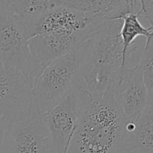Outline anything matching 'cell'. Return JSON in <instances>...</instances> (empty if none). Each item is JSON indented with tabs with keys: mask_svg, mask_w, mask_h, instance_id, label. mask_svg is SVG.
I'll return each instance as SVG.
<instances>
[{
	"mask_svg": "<svg viewBox=\"0 0 153 153\" xmlns=\"http://www.w3.org/2000/svg\"><path fill=\"white\" fill-rule=\"evenodd\" d=\"M80 114L67 153H118L122 151L126 124L118 100L117 86L101 96L77 87Z\"/></svg>",
	"mask_w": 153,
	"mask_h": 153,
	"instance_id": "6da1fadb",
	"label": "cell"
},
{
	"mask_svg": "<svg viewBox=\"0 0 153 153\" xmlns=\"http://www.w3.org/2000/svg\"><path fill=\"white\" fill-rule=\"evenodd\" d=\"M122 22V19L104 21L81 43L79 87L90 94L101 96L110 87L119 85L126 67L120 37Z\"/></svg>",
	"mask_w": 153,
	"mask_h": 153,
	"instance_id": "7a4b0ae2",
	"label": "cell"
},
{
	"mask_svg": "<svg viewBox=\"0 0 153 153\" xmlns=\"http://www.w3.org/2000/svg\"><path fill=\"white\" fill-rule=\"evenodd\" d=\"M81 43L73 52L49 63L36 80L32 88V100L41 114L47 113L80 84Z\"/></svg>",
	"mask_w": 153,
	"mask_h": 153,
	"instance_id": "3957f363",
	"label": "cell"
},
{
	"mask_svg": "<svg viewBox=\"0 0 153 153\" xmlns=\"http://www.w3.org/2000/svg\"><path fill=\"white\" fill-rule=\"evenodd\" d=\"M0 63L6 69L20 72L34 86L40 74L34 64L19 18L7 10L0 0Z\"/></svg>",
	"mask_w": 153,
	"mask_h": 153,
	"instance_id": "277c9868",
	"label": "cell"
},
{
	"mask_svg": "<svg viewBox=\"0 0 153 153\" xmlns=\"http://www.w3.org/2000/svg\"><path fill=\"white\" fill-rule=\"evenodd\" d=\"M5 153H55L43 115L33 102L28 113L6 126Z\"/></svg>",
	"mask_w": 153,
	"mask_h": 153,
	"instance_id": "5b68a950",
	"label": "cell"
},
{
	"mask_svg": "<svg viewBox=\"0 0 153 153\" xmlns=\"http://www.w3.org/2000/svg\"><path fill=\"white\" fill-rule=\"evenodd\" d=\"M33 104L32 87L14 69L0 63V123L6 126L25 116Z\"/></svg>",
	"mask_w": 153,
	"mask_h": 153,
	"instance_id": "8992f818",
	"label": "cell"
},
{
	"mask_svg": "<svg viewBox=\"0 0 153 153\" xmlns=\"http://www.w3.org/2000/svg\"><path fill=\"white\" fill-rule=\"evenodd\" d=\"M79 114L80 97L76 87L43 115L55 153L67 152L77 128Z\"/></svg>",
	"mask_w": 153,
	"mask_h": 153,
	"instance_id": "52a82bcc",
	"label": "cell"
},
{
	"mask_svg": "<svg viewBox=\"0 0 153 153\" xmlns=\"http://www.w3.org/2000/svg\"><path fill=\"white\" fill-rule=\"evenodd\" d=\"M100 24L82 31L46 33L28 39V46L34 64L42 72L49 63L73 52Z\"/></svg>",
	"mask_w": 153,
	"mask_h": 153,
	"instance_id": "ba28073f",
	"label": "cell"
},
{
	"mask_svg": "<svg viewBox=\"0 0 153 153\" xmlns=\"http://www.w3.org/2000/svg\"><path fill=\"white\" fill-rule=\"evenodd\" d=\"M104 21L105 19L88 16L72 8L59 5L22 25L24 34L28 40L34 36L46 33L82 31Z\"/></svg>",
	"mask_w": 153,
	"mask_h": 153,
	"instance_id": "9c48e42d",
	"label": "cell"
},
{
	"mask_svg": "<svg viewBox=\"0 0 153 153\" xmlns=\"http://www.w3.org/2000/svg\"><path fill=\"white\" fill-rule=\"evenodd\" d=\"M118 100L127 123L137 120L149 104L153 102L143 80L140 65L126 67L117 86Z\"/></svg>",
	"mask_w": 153,
	"mask_h": 153,
	"instance_id": "30bf717a",
	"label": "cell"
},
{
	"mask_svg": "<svg viewBox=\"0 0 153 153\" xmlns=\"http://www.w3.org/2000/svg\"><path fill=\"white\" fill-rule=\"evenodd\" d=\"M121 152L153 153V102L137 120L126 122Z\"/></svg>",
	"mask_w": 153,
	"mask_h": 153,
	"instance_id": "8fae6325",
	"label": "cell"
},
{
	"mask_svg": "<svg viewBox=\"0 0 153 153\" xmlns=\"http://www.w3.org/2000/svg\"><path fill=\"white\" fill-rule=\"evenodd\" d=\"M140 4L136 2L121 15L119 19H122L123 22L120 31V37L123 45V63L126 66L129 55L137 50V47L134 44L137 37L143 36L146 38V43L152 40V27H144L140 21V13L139 11Z\"/></svg>",
	"mask_w": 153,
	"mask_h": 153,
	"instance_id": "7c38bea8",
	"label": "cell"
},
{
	"mask_svg": "<svg viewBox=\"0 0 153 153\" xmlns=\"http://www.w3.org/2000/svg\"><path fill=\"white\" fill-rule=\"evenodd\" d=\"M59 5L72 8L91 17L103 19H118L124 13L127 1H58Z\"/></svg>",
	"mask_w": 153,
	"mask_h": 153,
	"instance_id": "4fadbf2b",
	"label": "cell"
},
{
	"mask_svg": "<svg viewBox=\"0 0 153 153\" xmlns=\"http://www.w3.org/2000/svg\"><path fill=\"white\" fill-rule=\"evenodd\" d=\"M3 1V0H2ZM6 8L16 15L22 24L37 19L51 9L59 6L58 1L37 0V1H9L4 0Z\"/></svg>",
	"mask_w": 153,
	"mask_h": 153,
	"instance_id": "5bb4252c",
	"label": "cell"
},
{
	"mask_svg": "<svg viewBox=\"0 0 153 153\" xmlns=\"http://www.w3.org/2000/svg\"><path fill=\"white\" fill-rule=\"evenodd\" d=\"M153 43L146 42L143 56L139 62L143 80L149 96L153 97Z\"/></svg>",
	"mask_w": 153,
	"mask_h": 153,
	"instance_id": "9a60e30c",
	"label": "cell"
},
{
	"mask_svg": "<svg viewBox=\"0 0 153 153\" xmlns=\"http://www.w3.org/2000/svg\"><path fill=\"white\" fill-rule=\"evenodd\" d=\"M139 11L140 13V18H143L147 20L149 22V27H152L153 21V1L149 0L140 1V8Z\"/></svg>",
	"mask_w": 153,
	"mask_h": 153,
	"instance_id": "2e32d148",
	"label": "cell"
},
{
	"mask_svg": "<svg viewBox=\"0 0 153 153\" xmlns=\"http://www.w3.org/2000/svg\"><path fill=\"white\" fill-rule=\"evenodd\" d=\"M6 125L0 123V153H5L4 150V133Z\"/></svg>",
	"mask_w": 153,
	"mask_h": 153,
	"instance_id": "e0dca14e",
	"label": "cell"
},
{
	"mask_svg": "<svg viewBox=\"0 0 153 153\" xmlns=\"http://www.w3.org/2000/svg\"><path fill=\"white\" fill-rule=\"evenodd\" d=\"M118 153H128V152H118Z\"/></svg>",
	"mask_w": 153,
	"mask_h": 153,
	"instance_id": "ac0fdd59",
	"label": "cell"
}]
</instances>
